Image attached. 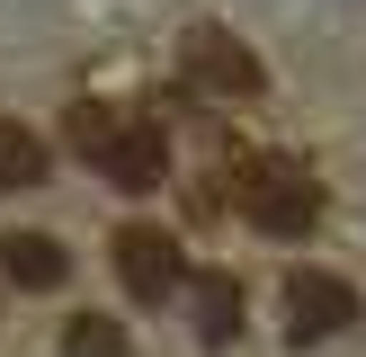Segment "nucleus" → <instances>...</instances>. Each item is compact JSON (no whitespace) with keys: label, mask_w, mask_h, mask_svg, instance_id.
<instances>
[{"label":"nucleus","mask_w":366,"mask_h":357,"mask_svg":"<svg viewBox=\"0 0 366 357\" xmlns=\"http://www.w3.org/2000/svg\"><path fill=\"white\" fill-rule=\"evenodd\" d=\"M179 63H188V81L206 89V99H259V89H268L259 54H250L242 36H224V27H188V45H179Z\"/></svg>","instance_id":"obj_3"},{"label":"nucleus","mask_w":366,"mask_h":357,"mask_svg":"<svg viewBox=\"0 0 366 357\" xmlns=\"http://www.w3.org/2000/svg\"><path fill=\"white\" fill-rule=\"evenodd\" d=\"M232 331H242V286L214 268V277H197V339H214V348H224Z\"/></svg>","instance_id":"obj_7"},{"label":"nucleus","mask_w":366,"mask_h":357,"mask_svg":"<svg viewBox=\"0 0 366 357\" xmlns=\"http://www.w3.org/2000/svg\"><path fill=\"white\" fill-rule=\"evenodd\" d=\"M0 268H9V286H27V295H54V286L71 277V250L54 241V232H9V241H0Z\"/></svg>","instance_id":"obj_6"},{"label":"nucleus","mask_w":366,"mask_h":357,"mask_svg":"<svg viewBox=\"0 0 366 357\" xmlns=\"http://www.w3.org/2000/svg\"><path fill=\"white\" fill-rule=\"evenodd\" d=\"M242 214L259 232H277V241H304L313 232V214H322V188H313V170L304 161H286V152H259V161H242Z\"/></svg>","instance_id":"obj_2"},{"label":"nucleus","mask_w":366,"mask_h":357,"mask_svg":"<svg viewBox=\"0 0 366 357\" xmlns=\"http://www.w3.org/2000/svg\"><path fill=\"white\" fill-rule=\"evenodd\" d=\"M71 152H81L107 188H125V196H143V188H161V178H170V143H161V125L134 116V107L81 99V107H71Z\"/></svg>","instance_id":"obj_1"},{"label":"nucleus","mask_w":366,"mask_h":357,"mask_svg":"<svg viewBox=\"0 0 366 357\" xmlns=\"http://www.w3.org/2000/svg\"><path fill=\"white\" fill-rule=\"evenodd\" d=\"M117 277H125L134 303H161V295L179 286V241L152 232V223H125V232H117Z\"/></svg>","instance_id":"obj_5"},{"label":"nucleus","mask_w":366,"mask_h":357,"mask_svg":"<svg viewBox=\"0 0 366 357\" xmlns=\"http://www.w3.org/2000/svg\"><path fill=\"white\" fill-rule=\"evenodd\" d=\"M357 321V286L331 277V268H295L286 277V331L295 339H340Z\"/></svg>","instance_id":"obj_4"},{"label":"nucleus","mask_w":366,"mask_h":357,"mask_svg":"<svg viewBox=\"0 0 366 357\" xmlns=\"http://www.w3.org/2000/svg\"><path fill=\"white\" fill-rule=\"evenodd\" d=\"M63 357H125V331L107 313H71L63 321Z\"/></svg>","instance_id":"obj_9"},{"label":"nucleus","mask_w":366,"mask_h":357,"mask_svg":"<svg viewBox=\"0 0 366 357\" xmlns=\"http://www.w3.org/2000/svg\"><path fill=\"white\" fill-rule=\"evenodd\" d=\"M36 178H45V134L0 116V188H36Z\"/></svg>","instance_id":"obj_8"}]
</instances>
